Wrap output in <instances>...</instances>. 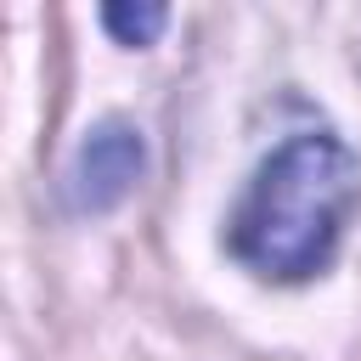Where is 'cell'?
Returning a JSON list of instances; mask_svg holds the SVG:
<instances>
[{"label": "cell", "instance_id": "1", "mask_svg": "<svg viewBox=\"0 0 361 361\" xmlns=\"http://www.w3.org/2000/svg\"><path fill=\"white\" fill-rule=\"evenodd\" d=\"M355 192H361V169L344 141L293 135L259 164L248 197L237 203L231 254L248 271L276 276V282L316 276L338 248Z\"/></svg>", "mask_w": 361, "mask_h": 361}, {"label": "cell", "instance_id": "2", "mask_svg": "<svg viewBox=\"0 0 361 361\" xmlns=\"http://www.w3.org/2000/svg\"><path fill=\"white\" fill-rule=\"evenodd\" d=\"M141 164H147V147H141V130L124 124V118H107L85 135L79 158H73V175H68V197L79 214H102L113 209L135 180H141Z\"/></svg>", "mask_w": 361, "mask_h": 361}, {"label": "cell", "instance_id": "3", "mask_svg": "<svg viewBox=\"0 0 361 361\" xmlns=\"http://www.w3.org/2000/svg\"><path fill=\"white\" fill-rule=\"evenodd\" d=\"M102 23H107L113 39H124V45H147V39L169 23V11H164L158 0H147V6H102Z\"/></svg>", "mask_w": 361, "mask_h": 361}]
</instances>
